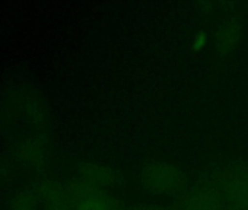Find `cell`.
Returning <instances> with one entry per match:
<instances>
[{
	"label": "cell",
	"mask_w": 248,
	"mask_h": 210,
	"mask_svg": "<svg viewBox=\"0 0 248 210\" xmlns=\"http://www.w3.org/2000/svg\"><path fill=\"white\" fill-rule=\"evenodd\" d=\"M217 200L207 193H196L186 198L183 210H217Z\"/></svg>",
	"instance_id": "8992f818"
},
{
	"label": "cell",
	"mask_w": 248,
	"mask_h": 210,
	"mask_svg": "<svg viewBox=\"0 0 248 210\" xmlns=\"http://www.w3.org/2000/svg\"><path fill=\"white\" fill-rule=\"evenodd\" d=\"M241 35H242L241 25L235 19H229V21L222 22V25L217 28V31L215 34L216 48L222 54L231 53L239 44Z\"/></svg>",
	"instance_id": "3957f363"
},
{
	"label": "cell",
	"mask_w": 248,
	"mask_h": 210,
	"mask_svg": "<svg viewBox=\"0 0 248 210\" xmlns=\"http://www.w3.org/2000/svg\"><path fill=\"white\" fill-rule=\"evenodd\" d=\"M209 44V35L206 31H199L194 34L193 41H191V47L194 51H202L203 48H206Z\"/></svg>",
	"instance_id": "52a82bcc"
},
{
	"label": "cell",
	"mask_w": 248,
	"mask_h": 210,
	"mask_svg": "<svg viewBox=\"0 0 248 210\" xmlns=\"http://www.w3.org/2000/svg\"><path fill=\"white\" fill-rule=\"evenodd\" d=\"M226 200L238 210H248V182L247 181H232L226 187Z\"/></svg>",
	"instance_id": "5b68a950"
},
{
	"label": "cell",
	"mask_w": 248,
	"mask_h": 210,
	"mask_svg": "<svg viewBox=\"0 0 248 210\" xmlns=\"http://www.w3.org/2000/svg\"><path fill=\"white\" fill-rule=\"evenodd\" d=\"M83 178L86 181V187L99 191H105L117 182V174L111 168L99 164L85 165V168H82V180Z\"/></svg>",
	"instance_id": "7a4b0ae2"
},
{
	"label": "cell",
	"mask_w": 248,
	"mask_h": 210,
	"mask_svg": "<svg viewBox=\"0 0 248 210\" xmlns=\"http://www.w3.org/2000/svg\"><path fill=\"white\" fill-rule=\"evenodd\" d=\"M140 181L143 188L154 195H175L187 188L188 177L170 162L152 161L143 166Z\"/></svg>",
	"instance_id": "6da1fadb"
},
{
	"label": "cell",
	"mask_w": 248,
	"mask_h": 210,
	"mask_svg": "<svg viewBox=\"0 0 248 210\" xmlns=\"http://www.w3.org/2000/svg\"><path fill=\"white\" fill-rule=\"evenodd\" d=\"M76 210H118V204L105 191L85 187Z\"/></svg>",
	"instance_id": "277c9868"
},
{
	"label": "cell",
	"mask_w": 248,
	"mask_h": 210,
	"mask_svg": "<svg viewBox=\"0 0 248 210\" xmlns=\"http://www.w3.org/2000/svg\"><path fill=\"white\" fill-rule=\"evenodd\" d=\"M127 210H158V209H156V207H154V206L139 204V206H133V207H129Z\"/></svg>",
	"instance_id": "ba28073f"
}]
</instances>
